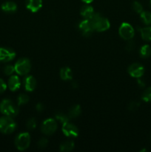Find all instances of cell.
I'll return each instance as SVG.
<instances>
[{
    "label": "cell",
    "mask_w": 151,
    "mask_h": 152,
    "mask_svg": "<svg viewBox=\"0 0 151 152\" xmlns=\"http://www.w3.org/2000/svg\"><path fill=\"white\" fill-rule=\"evenodd\" d=\"M91 23L92 27L95 31L102 32L108 30L110 26L109 20L102 16L100 13H94L93 16L88 19Z\"/></svg>",
    "instance_id": "6da1fadb"
},
{
    "label": "cell",
    "mask_w": 151,
    "mask_h": 152,
    "mask_svg": "<svg viewBox=\"0 0 151 152\" xmlns=\"http://www.w3.org/2000/svg\"><path fill=\"white\" fill-rule=\"evenodd\" d=\"M0 112L5 116L16 117L19 113V108L10 99H5L0 102Z\"/></svg>",
    "instance_id": "7a4b0ae2"
},
{
    "label": "cell",
    "mask_w": 151,
    "mask_h": 152,
    "mask_svg": "<svg viewBox=\"0 0 151 152\" xmlns=\"http://www.w3.org/2000/svg\"><path fill=\"white\" fill-rule=\"evenodd\" d=\"M16 124L11 117H0V132L3 134H10L15 131Z\"/></svg>",
    "instance_id": "3957f363"
},
{
    "label": "cell",
    "mask_w": 151,
    "mask_h": 152,
    "mask_svg": "<svg viewBox=\"0 0 151 152\" xmlns=\"http://www.w3.org/2000/svg\"><path fill=\"white\" fill-rule=\"evenodd\" d=\"M30 143V136L27 132L21 133L15 140V145L19 151H25L29 147Z\"/></svg>",
    "instance_id": "277c9868"
},
{
    "label": "cell",
    "mask_w": 151,
    "mask_h": 152,
    "mask_svg": "<svg viewBox=\"0 0 151 152\" xmlns=\"http://www.w3.org/2000/svg\"><path fill=\"white\" fill-rule=\"evenodd\" d=\"M15 71L19 75H25L30 72L31 69L30 61L26 58L19 59L15 64Z\"/></svg>",
    "instance_id": "5b68a950"
},
{
    "label": "cell",
    "mask_w": 151,
    "mask_h": 152,
    "mask_svg": "<svg viewBox=\"0 0 151 152\" xmlns=\"http://www.w3.org/2000/svg\"><path fill=\"white\" fill-rule=\"evenodd\" d=\"M118 33H119L120 37L126 40L132 39L135 34L134 29L132 27V25L129 23H127V22H124V23L121 24V26L119 27Z\"/></svg>",
    "instance_id": "8992f818"
},
{
    "label": "cell",
    "mask_w": 151,
    "mask_h": 152,
    "mask_svg": "<svg viewBox=\"0 0 151 152\" xmlns=\"http://www.w3.org/2000/svg\"><path fill=\"white\" fill-rule=\"evenodd\" d=\"M57 129V123L53 119H47L43 122L41 126V130L45 135H51L55 133Z\"/></svg>",
    "instance_id": "52a82bcc"
},
{
    "label": "cell",
    "mask_w": 151,
    "mask_h": 152,
    "mask_svg": "<svg viewBox=\"0 0 151 152\" xmlns=\"http://www.w3.org/2000/svg\"><path fill=\"white\" fill-rule=\"evenodd\" d=\"M62 130L64 134L68 137H76L78 135V128L69 122L62 124Z\"/></svg>",
    "instance_id": "ba28073f"
},
{
    "label": "cell",
    "mask_w": 151,
    "mask_h": 152,
    "mask_svg": "<svg viewBox=\"0 0 151 152\" xmlns=\"http://www.w3.org/2000/svg\"><path fill=\"white\" fill-rule=\"evenodd\" d=\"M78 28L82 35L85 37H89L93 34V30L91 23L88 19H84L78 24Z\"/></svg>",
    "instance_id": "9c48e42d"
},
{
    "label": "cell",
    "mask_w": 151,
    "mask_h": 152,
    "mask_svg": "<svg viewBox=\"0 0 151 152\" xmlns=\"http://www.w3.org/2000/svg\"><path fill=\"white\" fill-rule=\"evenodd\" d=\"M128 73L131 77L135 78H141L144 73V68L139 63H133L128 68Z\"/></svg>",
    "instance_id": "30bf717a"
},
{
    "label": "cell",
    "mask_w": 151,
    "mask_h": 152,
    "mask_svg": "<svg viewBox=\"0 0 151 152\" xmlns=\"http://www.w3.org/2000/svg\"><path fill=\"white\" fill-rule=\"evenodd\" d=\"M16 53L13 50L7 48H0V62H10L14 59Z\"/></svg>",
    "instance_id": "8fae6325"
},
{
    "label": "cell",
    "mask_w": 151,
    "mask_h": 152,
    "mask_svg": "<svg viewBox=\"0 0 151 152\" xmlns=\"http://www.w3.org/2000/svg\"><path fill=\"white\" fill-rule=\"evenodd\" d=\"M25 5L27 9L33 13H36L42 7V0H26Z\"/></svg>",
    "instance_id": "7c38bea8"
},
{
    "label": "cell",
    "mask_w": 151,
    "mask_h": 152,
    "mask_svg": "<svg viewBox=\"0 0 151 152\" xmlns=\"http://www.w3.org/2000/svg\"><path fill=\"white\" fill-rule=\"evenodd\" d=\"M24 86L27 91H33L36 87V80L32 76H28L25 79Z\"/></svg>",
    "instance_id": "4fadbf2b"
},
{
    "label": "cell",
    "mask_w": 151,
    "mask_h": 152,
    "mask_svg": "<svg viewBox=\"0 0 151 152\" xmlns=\"http://www.w3.org/2000/svg\"><path fill=\"white\" fill-rule=\"evenodd\" d=\"M21 82L19 77L16 75L11 76L8 80V88L12 91H16L20 88Z\"/></svg>",
    "instance_id": "5bb4252c"
},
{
    "label": "cell",
    "mask_w": 151,
    "mask_h": 152,
    "mask_svg": "<svg viewBox=\"0 0 151 152\" xmlns=\"http://www.w3.org/2000/svg\"><path fill=\"white\" fill-rule=\"evenodd\" d=\"M94 10H93V7L92 6L88 5H84L81 8L80 10V13H81V16L84 18V19H89L94 13Z\"/></svg>",
    "instance_id": "9a60e30c"
},
{
    "label": "cell",
    "mask_w": 151,
    "mask_h": 152,
    "mask_svg": "<svg viewBox=\"0 0 151 152\" xmlns=\"http://www.w3.org/2000/svg\"><path fill=\"white\" fill-rule=\"evenodd\" d=\"M1 10L6 13H13L17 10V5L13 1H6L1 4Z\"/></svg>",
    "instance_id": "2e32d148"
},
{
    "label": "cell",
    "mask_w": 151,
    "mask_h": 152,
    "mask_svg": "<svg viewBox=\"0 0 151 152\" xmlns=\"http://www.w3.org/2000/svg\"><path fill=\"white\" fill-rule=\"evenodd\" d=\"M60 77L62 80H71L73 78L72 70L68 67H65L60 70Z\"/></svg>",
    "instance_id": "e0dca14e"
},
{
    "label": "cell",
    "mask_w": 151,
    "mask_h": 152,
    "mask_svg": "<svg viewBox=\"0 0 151 152\" xmlns=\"http://www.w3.org/2000/svg\"><path fill=\"white\" fill-rule=\"evenodd\" d=\"M81 109L80 105H75L70 108L68 115V117H70V119H75V118H77V117L81 114Z\"/></svg>",
    "instance_id": "ac0fdd59"
},
{
    "label": "cell",
    "mask_w": 151,
    "mask_h": 152,
    "mask_svg": "<svg viewBox=\"0 0 151 152\" xmlns=\"http://www.w3.org/2000/svg\"><path fill=\"white\" fill-rule=\"evenodd\" d=\"M74 148V142L72 140H67L60 145L61 151H70Z\"/></svg>",
    "instance_id": "d6986e66"
},
{
    "label": "cell",
    "mask_w": 151,
    "mask_h": 152,
    "mask_svg": "<svg viewBox=\"0 0 151 152\" xmlns=\"http://www.w3.org/2000/svg\"><path fill=\"white\" fill-rule=\"evenodd\" d=\"M142 39L146 41H151V27H145L140 29Z\"/></svg>",
    "instance_id": "ffe728a7"
},
{
    "label": "cell",
    "mask_w": 151,
    "mask_h": 152,
    "mask_svg": "<svg viewBox=\"0 0 151 152\" xmlns=\"http://www.w3.org/2000/svg\"><path fill=\"white\" fill-rule=\"evenodd\" d=\"M140 55L143 58H147L151 55V48L148 45H144L140 49Z\"/></svg>",
    "instance_id": "44dd1931"
},
{
    "label": "cell",
    "mask_w": 151,
    "mask_h": 152,
    "mask_svg": "<svg viewBox=\"0 0 151 152\" xmlns=\"http://www.w3.org/2000/svg\"><path fill=\"white\" fill-rule=\"evenodd\" d=\"M141 19L145 25H151V12L142 11L141 13Z\"/></svg>",
    "instance_id": "7402d4cb"
},
{
    "label": "cell",
    "mask_w": 151,
    "mask_h": 152,
    "mask_svg": "<svg viewBox=\"0 0 151 152\" xmlns=\"http://www.w3.org/2000/svg\"><path fill=\"white\" fill-rule=\"evenodd\" d=\"M56 120H59V122H60L61 123H62V124H64V123H68V122H69V120H70V117H68V114H63V113L62 112H59L57 113V114H56Z\"/></svg>",
    "instance_id": "603a6c76"
},
{
    "label": "cell",
    "mask_w": 151,
    "mask_h": 152,
    "mask_svg": "<svg viewBox=\"0 0 151 152\" xmlns=\"http://www.w3.org/2000/svg\"><path fill=\"white\" fill-rule=\"evenodd\" d=\"M142 99L144 102H151V87H149L147 89H145L144 91L142 94Z\"/></svg>",
    "instance_id": "cb8c5ba5"
},
{
    "label": "cell",
    "mask_w": 151,
    "mask_h": 152,
    "mask_svg": "<svg viewBox=\"0 0 151 152\" xmlns=\"http://www.w3.org/2000/svg\"><path fill=\"white\" fill-rule=\"evenodd\" d=\"M29 101V96L28 95L25 94H19V96H18L17 102H18V105H25L27 102Z\"/></svg>",
    "instance_id": "d4e9b609"
},
{
    "label": "cell",
    "mask_w": 151,
    "mask_h": 152,
    "mask_svg": "<svg viewBox=\"0 0 151 152\" xmlns=\"http://www.w3.org/2000/svg\"><path fill=\"white\" fill-rule=\"evenodd\" d=\"M132 7H133V10H134L135 12H136L137 13H141L143 11V6H142V4H141L140 2H139V1H134V2L133 3Z\"/></svg>",
    "instance_id": "484cf974"
},
{
    "label": "cell",
    "mask_w": 151,
    "mask_h": 152,
    "mask_svg": "<svg viewBox=\"0 0 151 152\" xmlns=\"http://www.w3.org/2000/svg\"><path fill=\"white\" fill-rule=\"evenodd\" d=\"M27 128L30 130H33L36 127V120L34 118H30L27 122Z\"/></svg>",
    "instance_id": "4316f807"
},
{
    "label": "cell",
    "mask_w": 151,
    "mask_h": 152,
    "mask_svg": "<svg viewBox=\"0 0 151 152\" xmlns=\"http://www.w3.org/2000/svg\"><path fill=\"white\" fill-rule=\"evenodd\" d=\"M3 71H4V73L6 74V75H12L13 73L15 71V68L14 66H13V65H6V66L4 68Z\"/></svg>",
    "instance_id": "83f0119b"
},
{
    "label": "cell",
    "mask_w": 151,
    "mask_h": 152,
    "mask_svg": "<svg viewBox=\"0 0 151 152\" xmlns=\"http://www.w3.org/2000/svg\"><path fill=\"white\" fill-rule=\"evenodd\" d=\"M140 103L139 102H136V101H133V102H130L128 105V109L130 111H134L139 108Z\"/></svg>",
    "instance_id": "f1b7e54d"
},
{
    "label": "cell",
    "mask_w": 151,
    "mask_h": 152,
    "mask_svg": "<svg viewBox=\"0 0 151 152\" xmlns=\"http://www.w3.org/2000/svg\"><path fill=\"white\" fill-rule=\"evenodd\" d=\"M135 47H136V44H135L133 40L130 39L128 40V42L126 44L125 46V49L127 50V51H132V50H134Z\"/></svg>",
    "instance_id": "f546056e"
},
{
    "label": "cell",
    "mask_w": 151,
    "mask_h": 152,
    "mask_svg": "<svg viewBox=\"0 0 151 152\" xmlns=\"http://www.w3.org/2000/svg\"><path fill=\"white\" fill-rule=\"evenodd\" d=\"M47 144H48V141L46 138H41L39 140L38 142V147L39 148H44L47 147Z\"/></svg>",
    "instance_id": "4dcf8cb0"
},
{
    "label": "cell",
    "mask_w": 151,
    "mask_h": 152,
    "mask_svg": "<svg viewBox=\"0 0 151 152\" xmlns=\"http://www.w3.org/2000/svg\"><path fill=\"white\" fill-rule=\"evenodd\" d=\"M6 88H7V86L5 83L3 81V80L0 79V94L3 93L6 90Z\"/></svg>",
    "instance_id": "1f68e13d"
},
{
    "label": "cell",
    "mask_w": 151,
    "mask_h": 152,
    "mask_svg": "<svg viewBox=\"0 0 151 152\" xmlns=\"http://www.w3.org/2000/svg\"><path fill=\"white\" fill-rule=\"evenodd\" d=\"M36 111H38V112H41V111H44V106L43 105V104L38 103L36 105Z\"/></svg>",
    "instance_id": "d6a6232c"
},
{
    "label": "cell",
    "mask_w": 151,
    "mask_h": 152,
    "mask_svg": "<svg viewBox=\"0 0 151 152\" xmlns=\"http://www.w3.org/2000/svg\"><path fill=\"white\" fill-rule=\"evenodd\" d=\"M138 79H139V80H137V81H138V85H139V86H140L141 88L144 87V86H145L144 82L142 80H141V79H139V78H138Z\"/></svg>",
    "instance_id": "836d02e7"
},
{
    "label": "cell",
    "mask_w": 151,
    "mask_h": 152,
    "mask_svg": "<svg viewBox=\"0 0 151 152\" xmlns=\"http://www.w3.org/2000/svg\"><path fill=\"white\" fill-rule=\"evenodd\" d=\"M72 87L73 88H78V83H77V82L74 81L73 83H72Z\"/></svg>",
    "instance_id": "e575fe53"
},
{
    "label": "cell",
    "mask_w": 151,
    "mask_h": 152,
    "mask_svg": "<svg viewBox=\"0 0 151 152\" xmlns=\"http://www.w3.org/2000/svg\"><path fill=\"white\" fill-rule=\"evenodd\" d=\"M81 1H83L84 3H86V4H90V3H91L93 0H81Z\"/></svg>",
    "instance_id": "d590c367"
},
{
    "label": "cell",
    "mask_w": 151,
    "mask_h": 152,
    "mask_svg": "<svg viewBox=\"0 0 151 152\" xmlns=\"http://www.w3.org/2000/svg\"><path fill=\"white\" fill-rule=\"evenodd\" d=\"M149 6H150V8H151V0H150V2H149Z\"/></svg>",
    "instance_id": "8d00e7d4"
},
{
    "label": "cell",
    "mask_w": 151,
    "mask_h": 152,
    "mask_svg": "<svg viewBox=\"0 0 151 152\" xmlns=\"http://www.w3.org/2000/svg\"><path fill=\"white\" fill-rule=\"evenodd\" d=\"M150 140H151V135H150Z\"/></svg>",
    "instance_id": "74e56055"
}]
</instances>
